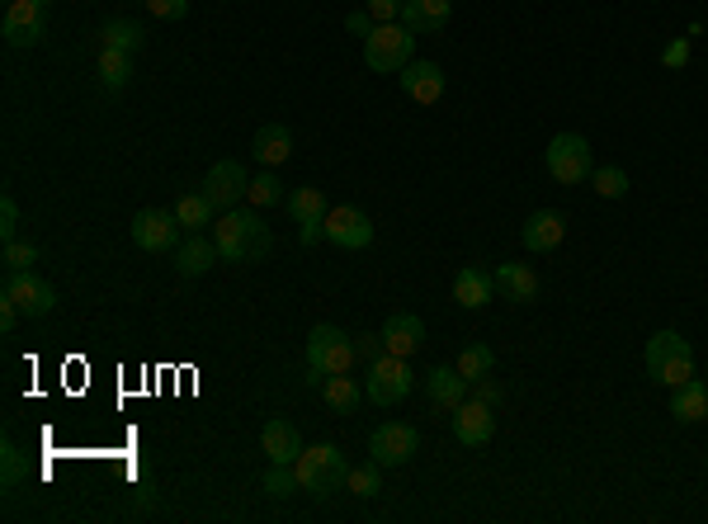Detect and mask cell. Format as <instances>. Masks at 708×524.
<instances>
[{
  "instance_id": "cell-24",
  "label": "cell",
  "mask_w": 708,
  "mask_h": 524,
  "mask_svg": "<svg viewBox=\"0 0 708 524\" xmlns=\"http://www.w3.org/2000/svg\"><path fill=\"white\" fill-rule=\"evenodd\" d=\"M453 14V0H406L402 5V24L411 34H439Z\"/></svg>"
},
{
  "instance_id": "cell-38",
  "label": "cell",
  "mask_w": 708,
  "mask_h": 524,
  "mask_svg": "<svg viewBox=\"0 0 708 524\" xmlns=\"http://www.w3.org/2000/svg\"><path fill=\"white\" fill-rule=\"evenodd\" d=\"M402 5L406 0H364V10L374 14V24H402Z\"/></svg>"
},
{
  "instance_id": "cell-29",
  "label": "cell",
  "mask_w": 708,
  "mask_h": 524,
  "mask_svg": "<svg viewBox=\"0 0 708 524\" xmlns=\"http://www.w3.org/2000/svg\"><path fill=\"white\" fill-rule=\"evenodd\" d=\"M127 81H133V52L99 48V85H105V90H123Z\"/></svg>"
},
{
  "instance_id": "cell-30",
  "label": "cell",
  "mask_w": 708,
  "mask_h": 524,
  "mask_svg": "<svg viewBox=\"0 0 708 524\" xmlns=\"http://www.w3.org/2000/svg\"><path fill=\"white\" fill-rule=\"evenodd\" d=\"M99 38H105V48H119V52H142V24L133 20H109L105 28H99Z\"/></svg>"
},
{
  "instance_id": "cell-3",
  "label": "cell",
  "mask_w": 708,
  "mask_h": 524,
  "mask_svg": "<svg viewBox=\"0 0 708 524\" xmlns=\"http://www.w3.org/2000/svg\"><path fill=\"white\" fill-rule=\"evenodd\" d=\"M293 473H297V487H303L307 496H317V501H326L331 491L345 487L350 463H345V453H340L335 444H312V449L297 453Z\"/></svg>"
},
{
  "instance_id": "cell-2",
  "label": "cell",
  "mask_w": 708,
  "mask_h": 524,
  "mask_svg": "<svg viewBox=\"0 0 708 524\" xmlns=\"http://www.w3.org/2000/svg\"><path fill=\"white\" fill-rule=\"evenodd\" d=\"M354 360H359V345L354 336H345L340 326H312L307 336V382H321L331 374H350Z\"/></svg>"
},
{
  "instance_id": "cell-4",
  "label": "cell",
  "mask_w": 708,
  "mask_h": 524,
  "mask_svg": "<svg viewBox=\"0 0 708 524\" xmlns=\"http://www.w3.org/2000/svg\"><path fill=\"white\" fill-rule=\"evenodd\" d=\"M416 34H411L406 24H374L364 38V62L368 71H378V76H402V71L416 62Z\"/></svg>"
},
{
  "instance_id": "cell-23",
  "label": "cell",
  "mask_w": 708,
  "mask_h": 524,
  "mask_svg": "<svg viewBox=\"0 0 708 524\" xmlns=\"http://www.w3.org/2000/svg\"><path fill=\"white\" fill-rule=\"evenodd\" d=\"M491 293H496V279L487 275V269H477V265H463L459 275H453V303H459V307H467V312L487 307V303H491Z\"/></svg>"
},
{
  "instance_id": "cell-16",
  "label": "cell",
  "mask_w": 708,
  "mask_h": 524,
  "mask_svg": "<svg viewBox=\"0 0 708 524\" xmlns=\"http://www.w3.org/2000/svg\"><path fill=\"white\" fill-rule=\"evenodd\" d=\"M396 81H402V95L411 99V105H420V109H430V105L444 99V71H439L435 62H411Z\"/></svg>"
},
{
  "instance_id": "cell-8",
  "label": "cell",
  "mask_w": 708,
  "mask_h": 524,
  "mask_svg": "<svg viewBox=\"0 0 708 524\" xmlns=\"http://www.w3.org/2000/svg\"><path fill=\"white\" fill-rule=\"evenodd\" d=\"M0 297H10L24 317H48L57 307V289L42 275H34V269H5V289H0Z\"/></svg>"
},
{
  "instance_id": "cell-1",
  "label": "cell",
  "mask_w": 708,
  "mask_h": 524,
  "mask_svg": "<svg viewBox=\"0 0 708 524\" xmlns=\"http://www.w3.org/2000/svg\"><path fill=\"white\" fill-rule=\"evenodd\" d=\"M218 255L227 265H260L265 255H269V227L255 218V208L246 212V208H227L218 222Z\"/></svg>"
},
{
  "instance_id": "cell-44",
  "label": "cell",
  "mask_w": 708,
  "mask_h": 524,
  "mask_svg": "<svg viewBox=\"0 0 708 524\" xmlns=\"http://www.w3.org/2000/svg\"><path fill=\"white\" fill-rule=\"evenodd\" d=\"M345 24H350V34H359V38H368V28H374V14H368V10H354V14H350V20H345Z\"/></svg>"
},
{
  "instance_id": "cell-5",
  "label": "cell",
  "mask_w": 708,
  "mask_h": 524,
  "mask_svg": "<svg viewBox=\"0 0 708 524\" xmlns=\"http://www.w3.org/2000/svg\"><path fill=\"white\" fill-rule=\"evenodd\" d=\"M647 374L661 382V388H685L694 378V350L680 331H657L647 340Z\"/></svg>"
},
{
  "instance_id": "cell-26",
  "label": "cell",
  "mask_w": 708,
  "mask_h": 524,
  "mask_svg": "<svg viewBox=\"0 0 708 524\" xmlns=\"http://www.w3.org/2000/svg\"><path fill=\"white\" fill-rule=\"evenodd\" d=\"M671 416H675L680 425H699V421H708V382L689 378L685 388H675V392H671Z\"/></svg>"
},
{
  "instance_id": "cell-6",
  "label": "cell",
  "mask_w": 708,
  "mask_h": 524,
  "mask_svg": "<svg viewBox=\"0 0 708 524\" xmlns=\"http://www.w3.org/2000/svg\"><path fill=\"white\" fill-rule=\"evenodd\" d=\"M411 388H416V374H411V360H402V354H378L368 364V402L374 406L406 402Z\"/></svg>"
},
{
  "instance_id": "cell-10",
  "label": "cell",
  "mask_w": 708,
  "mask_h": 524,
  "mask_svg": "<svg viewBox=\"0 0 708 524\" xmlns=\"http://www.w3.org/2000/svg\"><path fill=\"white\" fill-rule=\"evenodd\" d=\"M48 5H52V0H10V5H5V24H0V34H5L10 48H34V42H42V20H48Z\"/></svg>"
},
{
  "instance_id": "cell-42",
  "label": "cell",
  "mask_w": 708,
  "mask_h": 524,
  "mask_svg": "<svg viewBox=\"0 0 708 524\" xmlns=\"http://www.w3.org/2000/svg\"><path fill=\"white\" fill-rule=\"evenodd\" d=\"M354 345H359V360L364 364H374L378 354H388V350H382V336H354Z\"/></svg>"
},
{
  "instance_id": "cell-33",
  "label": "cell",
  "mask_w": 708,
  "mask_h": 524,
  "mask_svg": "<svg viewBox=\"0 0 708 524\" xmlns=\"http://www.w3.org/2000/svg\"><path fill=\"white\" fill-rule=\"evenodd\" d=\"M590 184H595V194H600V198H623V194L633 190L628 170H623V166H595L590 170Z\"/></svg>"
},
{
  "instance_id": "cell-17",
  "label": "cell",
  "mask_w": 708,
  "mask_h": 524,
  "mask_svg": "<svg viewBox=\"0 0 708 524\" xmlns=\"http://www.w3.org/2000/svg\"><path fill=\"white\" fill-rule=\"evenodd\" d=\"M382 350L388 354H402V360H411L420 345H425V321L416 317V312H392L388 321H382Z\"/></svg>"
},
{
  "instance_id": "cell-37",
  "label": "cell",
  "mask_w": 708,
  "mask_h": 524,
  "mask_svg": "<svg viewBox=\"0 0 708 524\" xmlns=\"http://www.w3.org/2000/svg\"><path fill=\"white\" fill-rule=\"evenodd\" d=\"M0 260H5V269H34L38 265V246L34 241H5V255H0Z\"/></svg>"
},
{
  "instance_id": "cell-21",
  "label": "cell",
  "mask_w": 708,
  "mask_h": 524,
  "mask_svg": "<svg viewBox=\"0 0 708 524\" xmlns=\"http://www.w3.org/2000/svg\"><path fill=\"white\" fill-rule=\"evenodd\" d=\"M467 392H473V382H467L459 368H430V374H425V397H430L435 406H444V411H453V406H463L467 402Z\"/></svg>"
},
{
  "instance_id": "cell-25",
  "label": "cell",
  "mask_w": 708,
  "mask_h": 524,
  "mask_svg": "<svg viewBox=\"0 0 708 524\" xmlns=\"http://www.w3.org/2000/svg\"><path fill=\"white\" fill-rule=\"evenodd\" d=\"M293 156V127H283V123H265V127H255V161L260 166H283Z\"/></svg>"
},
{
  "instance_id": "cell-45",
  "label": "cell",
  "mask_w": 708,
  "mask_h": 524,
  "mask_svg": "<svg viewBox=\"0 0 708 524\" xmlns=\"http://www.w3.org/2000/svg\"><path fill=\"white\" fill-rule=\"evenodd\" d=\"M20 317H24V312L14 307L10 297H0V331H14V321H20Z\"/></svg>"
},
{
  "instance_id": "cell-41",
  "label": "cell",
  "mask_w": 708,
  "mask_h": 524,
  "mask_svg": "<svg viewBox=\"0 0 708 524\" xmlns=\"http://www.w3.org/2000/svg\"><path fill=\"white\" fill-rule=\"evenodd\" d=\"M147 10L156 20H184V14H190V0H147Z\"/></svg>"
},
{
  "instance_id": "cell-27",
  "label": "cell",
  "mask_w": 708,
  "mask_h": 524,
  "mask_svg": "<svg viewBox=\"0 0 708 524\" xmlns=\"http://www.w3.org/2000/svg\"><path fill=\"white\" fill-rule=\"evenodd\" d=\"M175 218L184 227V236L190 232H208L212 222H218V204L204 194V190H194V194H180V204H175Z\"/></svg>"
},
{
  "instance_id": "cell-40",
  "label": "cell",
  "mask_w": 708,
  "mask_h": 524,
  "mask_svg": "<svg viewBox=\"0 0 708 524\" xmlns=\"http://www.w3.org/2000/svg\"><path fill=\"white\" fill-rule=\"evenodd\" d=\"M661 66H666V71H680V66H689V38H671V42H666V52H661Z\"/></svg>"
},
{
  "instance_id": "cell-15",
  "label": "cell",
  "mask_w": 708,
  "mask_h": 524,
  "mask_svg": "<svg viewBox=\"0 0 708 524\" xmlns=\"http://www.w3.org/2000/svg\"><path fill=\"white\" fill-rule=\"evenodd\" d=\"M496 435V411L487 402H463V406H453V439L467 449H481L487 439Z\"/></svg>"
},
{
  "instance_id": "cell-12",
  "label": "cell",
  "mask_w": 708,
  "mask_h": 524,
  "mask_svg": "<svg viewBox=\"0 0 708 524\" xmlns=\"http://www.w3.org/2000/svg\"><path fill=\"white\" fill-rule=\"evenodd\" d=\"M321 236L331 241V246H340V251H364L368 241H374V222H368V212H359L354 204H340V208L326 212Z\"/></svg>"
},
{
  "instance_id": "cell-14",
  "label": "cell",
  "mask_w": 708,
  "mask_h": 524,
  "mask_svg": "<svg viewBox=\"0 0 708 524\" xmlns=\"http://www.w3.org/2000/svg\"><path fill=\"white\" fill-rule=\"evenodd\" d=\"M212 204H218V212H227V208H236L241 198H246V190H251V175H246V166L241 161H218L204 175V184H198Z\"/></svg>"
},
{
  "instance_id": "cell-13",
  "label": "cell",
  "mask_w": 708,
  "mask_h": 524,
  "mask_svg": "<svg viewBox=\"0 0 708 524\" xmlns=\"http://www.w3.org/2000/svg\"><path fill=\"white\" fill-rule=\"evenodd\" d=\"M283 204H289V218L303 227V246H317V241H321V222H326V212H331L326 194L317 190V184H297Z\"/></svg>"
},
{
  "instance_id": "cell-43",
  "label": "cell",
  "mask_w": 708,
  "mask_h": 524,
  "mask_svg": "<svg viewBox=\"0 0 708 524\" xmlns=\"http://www.w3.org/2000/svg\"><path fill=\"white\" fill-rule=\"evenodd\" d=\"M473 397H477V402H487V406H496V402H501V388H496L491 374H487V378L473 382Z\"/></svg>"
},
{
  "instance_id": "cell-9",
  "label": "cell",
  "mask_w": 708,
  "mask_h": 524,
  "mask_svg": "<svg viewBox=\"0 0 708 524\" xmlns=\"http://www.w3.org/2000/svg\"><path fill=\"white\" fill-rule=\"evenodd\" d=\"M180 218H175V208H142L137 218H133V246L137 251H151V255H161V251H175L180 246Z\"/></svg>"
},
{
  "instance_id": "cell-7",
  "label": "cell",
  "mask_w": 708,
  "mask_h": 524,
  "mask_svg": "<svg viewBox=\"0 0 708 524\" xmlns=\"http://www.w3.org/2000/svg\"><path fill=\"white\" fill-rule=\"evenodd\" d=\"M590 142L581 133H558L548 142V175L558 184H586L590 180Z\"/></svg>"
},
{
  "instance_id": "cell-31",
  "label": "cell",
  "mask_w": 708,
  "mask_h": 524,
  "mask_svg": "<svg viewBox=\"0 0 708 524\" xmlns=\"http://www.w3.org/2000/svg\"><path fill=\"white\" fill-rule=\"evenodd\" d=\"M453 368H459L467 382H477V378H487L496 368V354L481 345V340H473V345H463V354H459V364H453Z\"/></svg>"
},
{
  "instance_id": "cell-32",
  "label": "cell",
  "mask_w": 708,
  "mask_h": 524,
  "mask_svg": "<svg viewBox=\"0 0 708 524\" xmlns=\"http://www.w3.org/2000/svg\"><path fill=\"white\" fill-rule=\"evenodd\" d=\"M345 487H350L354 496H364V501H374V496L382 491V463L368 459V463H359V467H350Z\"/></svg>"
},
{
  "instance_id": "cell-34",
  "label": "cell",
  "mask_w": 708,
  "mask_h": 524,
  "mask_svg": "<svg viewBox=\"0 0 708 524\" xmlns=\"http://www.w3.org/2000/svg\"><path fill=\"white\" fill-rule=\"evenodd\" d=\"M260 487H265V496H274V501H289L293 491H303V487H297L293 463H269V473L260 477Z\"/></svg>"
},
{
  "instance_id": "cell-20",
  "label": "cell",
  "mask_w": 708,
  "mask_h": 524,
  "mask_svg": "<svg viewBox=\"0 0 708 524\" xmlns=\"http://www.w3.org/2000/svg\"><path fill=\"white\" fill-rule=\"evenodd\" d=\"M260 449H265V459L269 463H297V453H303V435H297V425L293 421H265V430H260Z\"/></svg>"
},
{
  "instance_id": "cell-35",
  "label": "cell",
  "mask_w": 708,
  "mask_h": 524,
  "mask_svg": "<svg viewBox=\"0 0 708 524\" xmlns=\"http://www.w3.org/2000/svg\"><path fill=\"white\" fill-rule=\"evenodd\" d=\"M246 198H251V208H269V204H283V184H279V175H274V170H260V175L251 180Z\"/></svg>"
},
{
  "instance_id": "cell-19",
  "label": "cell",
  "mask_w": 708,
  "mask_h": 524,
  "mask_svg": "<svg viewBox=\"0 0 708 524\" xmlns=\"http://www.w3.org/2000/svg\"><path fill=\"white\" fill-rule=\"evenodd\" d=\"M218 260H222V255H218V241H208L204 232H190V236H184L180 246H175V269H180L184 279L208 275V269L218 265Z\"/></svg>"
},
{
  "instance_id": "cell-18",
  "label": "cell",
  "mask_w": 708,
  "mask_h": 524,
  "mask_svg": "<svg viewBox=\"0 0 708 524\" xmlns=\"http://www.w3.org/2000/svg\"><path fill=\"white\" fill-rule=\"evenodd\" d=\"M562 236H566V218L562 212H552V208H538V212H529V218H524V227H520V241L529 251H558L562 246Z\"/></svg>"
},
{
  "instance_id": "cell-22",
  "label": "cell",
  "mask_w": 708,
  "mask_h": 524,
  "mask_svg": "<svg viewBox=\"0 0 708 524\" xmlns=\"http://www.w3.org/2000/svg\"><path fill=\"white\" fill-rule=\"evenodd\" d=\"M496 293H501L505 297V303H534V297H538V275H534V269L529 265H515V260H505V265H496Z\"/></svg>"
},
{
  "instance_id": "cell-36",
  "label": "cell",
  "mask_w": 708,
  "mask_h": 524,
  "mask_svg": "<svg viewBox=\"0 0 708 524\" xmlns=\"http://www.w3.org/2000/svg\"><path fill=\"white\" fill-rule=\"evenodd\" d=\"M24 477H28V459L5 439V444H0V482L14 487V482H24Z\"/></svg>"
},
{
  "instance_id": "cell-28",
  "label": "cell",
  "mask_w": 708,
  "mask_h": 524,
  "mask_svg": "<svg viewBox=\"0 0 708 524\" xmlns=\"http://www.w3.org/2000/svg\"><path fill=\"white\" fill-rule=\"evenodd\" d=\"M321 397H326V406L335 411V416H354V411L364 406V388L354 378H345V374H331L321 382Z\"/></svg>"
},
{
  "instance_id": "cell-39",
  "label": "cell",
  "mask_w": 708,
  "mask_h": 524,
  "mask_svg": "<svg viewBox=\"0 0 708 524\" xmlns=\"http://www.w3.org/2000/svg\"><path fill=\"white\" fill-rule=\"evenodd\" d=\"M20 236V204H14V194L0 198V241H14Z\"/></svg>"
},
{
  "instance_id": "cell-11",
  "label": "cell",
  "mask_w": 708,
  "mask_h": 524,
  "mask_svg": "<svg viewBox=\"0 0 708 524\" xmlns=\"http://www.w3.org/2000/svg\"><path fill=\"white\" fill-rule=\"evenodd\" d=\"M416 449H420V435L411 430V425L402 421H382L374 439H368V459H378L382 467H402L416 459Z\"/></svg>"
}]
</instances>
